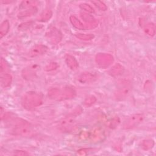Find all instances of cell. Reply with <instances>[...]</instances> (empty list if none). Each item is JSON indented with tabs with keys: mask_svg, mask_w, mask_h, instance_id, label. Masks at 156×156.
Wrapping results in <instances>:
<instances>
[{
	"mask_svg": "<svg viewBox=\"0 0 156 156\" xmlns=\"http://www.w3.org/2000/svg\"><path fill=\"white\" fill-rule=\"evenodd\" d=\"M69 21L71 24L77 29H79V30L85 29V26H84V24L75 16L71 15L69 16Z\"/></svg>",
	"mask_w": 156,
	"mask_h": 156,
	"instance_id": "obj_17",
	"label": "cell"
},
{
	"mask_svg": "<svg viewBox=\"0 0 156 156\" xmlns=\"http://www.w3.org/2000/svg\"><path fill=\"white\" fill-rule=\"evenodd\" d=\"M37 12V7H34L31 9H25L23 10H21L18 14V17L19 18H24L26 17H29L30 16H32L33 15L35 14Z\"/></svg>",
	"mask_w": 156,
	"mask_h": 156,
	"instance_id": "obj_16",
	"label": "cell"
},
{
	"mask_svg": "<svg viewBox=\"0 0 156 156\" xmlns=\"http://www.w3.org/2000/svg\"><path fill=\"white\" fill-rule=\"evenodd\" d=\"M13 123V129L12 133L17 136H30L34 133V130L30 124L26 121L16 118L12 121Z\"/></svg>",
	"mask_w": 156,
	"mask_h": 156,
	"instance_id": "obj_3",
	"label": "cell"
},
{
	"mask_svg": "<svg viewBox=\"0 0 156 156\" xmlns=\"http://www.w3.org/2000/svg\"><path fill=\"white\" fill-rule=\"evenodd\" d=\"M79 7L88 13H93L94 12V9L89 4L87 3H81L79 4Z\"/></svg>",
	"mask_w": 156,
	"mask_h": 156,
	"instance_id": "obj_24",
	"label": "cell"
},
{
	"mask_svg": "<svg viewBox=\"0 0 156 156\" xmlns=\"http://www.w3.org/2000/svg\"><path fill=\"white\" fill-rule=\"evenodd\" d=\"M35 73V72L34 71V68H26L25 69H24L22 74L24 77V79L25 78V79H30L34 76Z\"/></svg>",
	"mask_w": 156,
	"mask_h": 156,
	"instance_id": "obj_22",
	"label": "cell"
},
{
	"mask_svg": "<svg viewBox=\"0 0 156 156\" xmlns=\"http://www.w3.org/2000/svg\"><path fill=\"white\" fill-rule=\"evenodd\" d=\"M96 62L102 68H106L113 62V57L107 53H98L96 55Z\"/></svg>",
	"mask_w": 156,
	"mask_h": 156,
	"instance_id": "obj_8",
	"label": "cell"
},
{
	"mask_svg": "<svg viewBox=\"0 0 156 156\" xmlns=\"http://www.w3.org/2000/svg\"><path fill=\"white\" fill-rule=\"evenodd\" d=\"M7 67V64L6 63V62L5 61V60L2 57L1 58V64H0L1 73H2V71H5Z\"/></svg>",
	"mask_w": 156,
	"mask_h": 156,
	"instance_id": "obj_28",
	"label": "cell"
},
{
	"mask_svg": "<svg viewBox=\"0 0 156 156\" xmlns=\"http://www.w3.org/2000/svg\"><path fill=\"white\" fill-rule=\"evenodd\" d=\"M12 82V77L10 74L4 73L1 76V83L4 88L9 87Z\"/></svg>",
	"mask_w": 156,
	"mask_h": 156,
	"instance_id": "obj_18",
	"label": "cell"
},
{
	"mask_svg": "<svg viewBox=\"0 0 156 156\" xmlns=\"http://www.w3.org/2000/svg\"><path fill=\"white\" fill-rule=\"evenodd\" d=\"M48 51V47L43 44H35L33 46L29 51V55L30 57H36L44 54Z\"/></svg>",
	"mask_w": 156,
	"mask_h": 156,
	"instance_id": "obj_10",
	"label": "cell"
},
{
	"mask_svg": "<svg viewBox=\"0 0 156 156\" xmlns=\"http://www.w3.org/2000/svg\"><path fill=\"white\" fill-rule=\"evenodd\" d=\"M154 144V141L152 140H146L143 141L142 147L145 150H148L151 149Z\"/></svg>",
	"mask_w": 156,
	"mask_h": 156,
	"instance_id": "obj_25",
	"label": "cell"
},
{
	"mask_svg": "<svg viewBox=\"0 0 156 156\" xmlns=\"http://www.w3.org/2000/svg\"><path fill=\"white\" fill-rule=\"evenodd\" d=\"M43 102V96L40 93L30 91L26 92L21 99L23 107L29 111L33 110L40 106Z\"/></svg>",
	"mask_w": 156,
	"mask_h": 156,
	"instance_id": "obj_2",
	"label": "cell"
},
{
	"mask_svg": "<svg viewBox=\"0 0 156 156\" xmlns=\"http://www.w3.org/2000/svg\"><path fill=\"white\" fill-rule=\"evenodd\" d=\"M144 116L141 113H136L129 116L123 124L124 129H132L137 127L143 120Z\"/></svg>",
	"mask_w": 156,
	"mask_h": 156,
	"instance_id": "obj_6",
	"label": "cell"
},
{
	"mask_svg": "<svg viewBox=\"0 0 156 156\" xmlns=\"http://www.w3.org/2000/svg\"><path fill=\"white\" fill-rule=\"evenodd\" d=\"M75 36L81 40L83 41H90L92 39L94 38V35L93 34H82V33H79L75 34Z\"/></svg>",
	"mask_w": 156,
	"mask_h": 156,
	"instance_id": "obj_21",
	"label": "cell"
},
{
	"mask_svg": "<svg viewBox=\"0 0 156 156\" xmlns=\"http://www.w3.org/2000/svg\"><path fill=\"white\" fill-rule=\"evenodd\" d=\"M81 18L87 24L86 28L93 29L98 26V21L94 18V17L87 12H81L80 13Z\"/></svg>",
	"mask_w": 156,
	"mask_h": 156,
	"instance_id": "obj_9",
	"label": "cell"
},
{
	"mask_svg": "<svg viewBox=\"0 0 156 156\" xmlns=\"http://www.w3.org/2000/svg\"><path fill=\"white\" fill-rule=\"evenodd\" d=\"M76 95V91L74 87L66 85L62 88L54 87L48 91V97L52 100L62 101L74 98Z\"/></svg>",
	"mask_w": 156,
	"mask_h": 156,
	"instance_id": "obj_1",
	"label": "cell"
},
{
	"mask_svg": "<svg viewBox=\"0 0 156 156\" xmlns=\"http://www.w3.org/2000/svg\"><path fill=\"white\" fill-rule=\"evenodd\" d=\"M132 90V85L129 81L122 82L116 91L115 92V98L117 100H123L128 97Z\"/></svg>",
	"mask_w": 156,
	"mask_h": 156,
	"instance_id": "obj_4",
	"label": "cell"
},
{
	"mask_svg": "<svg viewBox=\"0 0 156 156\" xmlns=\"http://www.w3.org/2000/svg\"><path fill=\"white\" fill-rule=\"evenodd\" d=\"M96 7H97L99 9H100L101 10H103L105 11L107 9V5L102 1H91Z\"/></svg>",
	"mask_w": 156,
	"mask_h": 156,
	"instance_id": "obj_26",
	"label": "cell"
},
{
	"mask_svg": "<svg viewBox=\"0 0 156 156\" xmlns=\"http://www.w3.org/2000/svg\"><path fill=\"white\" fill-rule=\"evenodd\" d=\"M14 155H29V153H27L25 151L16 150L14 152Z\"/></svg>",
	"mask_w": 156,
	"mask_h": 156,
	"instance_id": "obj_29",
	"label": "cell"
},
{
	"mask_svg": "<svg viewBox=\"0 0 156 156\" xmlns=\"http://www.w3.org/2000/svg\"><path fill=\"white\" fill-rule=\"evenodd\" d=\"M96 101V98L93 95H90L87 96L83 102V104L87 107H90L94 104Z\"/></svg>",
	"mask_w": 156,
	"mask_h": 156,
	"instance_id": "obj_23",
	"label": "cell"
},
{
	"mask_svg": "<svg viewBox=\"0 0 156 156\" xmlns=\"http://www.w3.org/2000/svg\"><path fill=\"white\" fill-rule=\"evenodd\" d=\"M97 78L98 77L95 74L90 72H85L82 73L77 77V80L80 83L86 84L94 82Z\"/></svg>",
	"mask_w": 156,
	"mask_h": 156,
	"instance_id": "obj_11",
	"label": "cell"
},
{
	"mask_svg": "<svg viewBox=\"0 0 156 156\" xmlns=\"http://www.w3.org/2000/svg\"><path fill=\"white\" fill-rule=\"evenodd\" d=\"M58 65L57 63L55 62H52L50 63L49 65H48L46 67H45V70L47 71H52L54 70L55 69H57L58 68Z\"/></svg>",
	"mask_w": 156,
	"mask_h": 156,
	"instance_id": "obj_27",
	"label": "cell"
},
{
	"mask_svg": "<svg viewBox=\"0 0 156 156\" xmlns=\"http://www.w3.org/2000/svg\"><path fill=\"white\" fill-rule=\"evenodd\" d=\"M124 71V67L119 63H116L113 65L108 71V74L113 76L116 77L121 75Z\"/></svg>",
	"mask_w": 156,
	"mask_h": 156,
	"instance_id": "obj_14",
	"label": "cell"
},
{
	"mask_svg": "<svg viewBox=\"0 0 156 156\" xmlns=\"http://www.w3.org/2000/svg\"><path fill=\"white\" fill-rule=\"evenodd\" d=\"M46 37L49 43L52 44H57L62 41L63 35L62 32L58 29L52 27L46 32Z\"/></svg>",
	"mask_w": 156,
	"mask_h": 156,
	"instance_id": "obj_7",
	"label": "cell"
},
{
	"mask_svg": "<svg viewBox=\"0 0 156 156\" xmlns=\"http://www.w3.org/2000/svg\"><path fill=\"white\" fill-rule=\"evenodd\" d=\"M10 29V24L8 20H4L1 24L0 26V37L2 38L4 36H5L9 31Z\"/></svg>",
	"mask_w": 156,
	"mask_h": 156,
	"instance_id": "obj_19",
	"label": "cell"
},
{
	"mask_svg": "<svg viewBox=\"0 0 156 156\" xmlns=\"http://www.w3.org/2000/svg\"><path fill=\"white\" fill-rule=\"evenodd\" d=\"M144 32L150 37H153L155 34V26L153 23H147L144 28Z\"/></svg>",
	"mask_w": 156,
	"mask_h": 156,
	"instance_id": "obj_20",
	"label": "cell"
},
{
	"mask_svg": "<svg viewBox=\"0 0 156 156\" xmlns=\"http://www.w3.org/2000/svg\"><path fill=\"white\" fill-rule=\"evenodd\" d=\"M76 121L73 115L62 118L58 122V129L63 132H70L76 127Z\"/></svg>",
	"mask_w": 156,
	"mask_h": 156,
	"instance_id": "obj_5",
	"label": "cell"
},
{
	"mask_svg": "<svg viewBox=\"0 0 156 156\" xmlns=\"http://www.w3.org/2000/svg\"><path fill=\"white\" fill-rule=\"evenodd\" d=\"M65 60L67 66L72 70H76L79 67L78 62L73 55L70 54L65 55Z\"/></svg>",
	"mask_w": 156,
	"mask_h": 156,
	"instance_id": "obj_12",
	"label": "cell"
},
{
	"mask_svg": "<svg viewBox=\"0 0 156 156\" xmlns=\"http://www.w3.org/2000/svg\"><path fill=\"white\" fill-rule=\"evenodd\" d=\"M37 5H38V2L37 1H23L20 4L19 9L21 10H23L25 9L37 7Z\"/></svg>",
	"mask_w": 156,
	"mask_h": 156,
	"instance_id": "obj_15",
	"label": "cell"
},
{
	"mask_svg": "<svg viewBox=\"0 0 156 156\" xmlns=\"http://www.w3.org/2000/svg\"><path fill=\"white\" fill-rule=\"evenodd\" d=\"M52 12L50 9H46L43 10L39 16L37 18V21L39 22H47L52 16Z\"/></svg>",
	"mask_w": 156,
	"mask_h": 156,
	"instance_id": "obj_13",
	"label": "cell"
}]
</instances>
